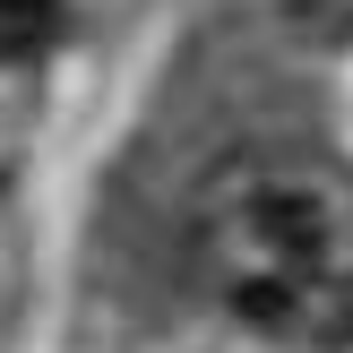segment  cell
<instances>
[{"mask_svg": "<svg viewBox=\"0 0 353 353\" xmlns=\"http://www.w3.org/2000/svg\"><path fill=\"white\" fill-rule=\"evenodd\" d=\"M181 276L224 327L285 353L353 336V172L310 138H241L181 207Z\"/></svg>", "mask_w": 353, "mask_h": 353, "instance_id": "1", "label": "cell"}, {"mask_svg": "<svg viewBox=\"0 0 353 353\" xmlns=\"http://www.w3.org/2000/svg\"><path fill=\"white\" fill-rule=\"evenodd\" d=\"M61 26V0H0V61H26Z\"/></svg>", "mask_w": 353, "mask_h": 353, "instance_id": "2", "label": "cell"}]
</instances>
